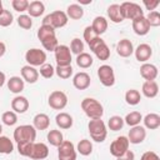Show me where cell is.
I'll return each instance as SVG.
<instances>
[{"label":"cell","instance_id":"26","mask_svg":"<svg viewBox=\"0 0 160 160\" xmlns=\"http://www.w3.org/2000/svg\"><path fill=\"white\" fill-rule=\"evenodd\" d=\"M28 12H29V16L30 18H39V16H41L45 12V5H44V2H41L39 0L31 1L29 4Z\"/></svg>","mask_w":160,"mask_h":160},{"label":"cell","instance_id":"42","mask_svg":"<svg viewBox=\"0 0 160 160\" xmlns=\"http://www.w3.org/2000/svg\"><path fill=\"white\" fill-rule=\"evenodd\" d=\"M12 21H14V16H12V14L10 12V10L4 9V11H2L1 15H0V26L8 28V26H10V25L12 24Z\"/></svg>","mask_w":160,"mask_h":160},{"label":"cell","instance_id":"41","mask_svg":"<svg viewBox=\"0 0 160 160\" xmlns=\"http://www.w3.org/2000/svg\"><path fill=\"white\" fill-rule=\"evenodd\" d=\"M1 120H2V122H4L5 125L12 126V125H15V124L18 122V115H16V112L9 110V111H5V112L2 114Z\"/></svg>","mask_w":160,"mask_h":160},{"label":"cell","instance_id":"37","mask_svg":"<svg viewBox=\"0 0 160 160\" xmlns=\"http://www.w3.org/2000/svg\"><path fill=\"white\" fill-rule=\"evenodd\" d=\"M124 124H125L124 122V119L121 116H119V115L111 116L109 119V121H108V126H109V129L111 131H119V130H121L122 126H124Z\"/></svg>","mask_w":160,"mask_h":160},{"label":"cell","instance_id":"22","mask_svg":"<svg viewBox=\"0 0 160 160\" xmlns=\"http://www.w3.org/2000/svg\"><path fill=\"white\" fill-rule=\"evenodd\" d=\"M141 91H142V95L149 98V99H152L158 95L159 92V85L155 80L152 81H144L142 86H141Z\"/></svg>","mask_w":160,"mask_h":160},{"label":"cell","instance_id":"38","mask_svg":"<svg viewBox=\"0 0 160 160\" xmlns=\"http://www.w3.org/2000/svg\"><path fill=\"white\" fill-rule=\"evenodd\" d=\"M14 151V144L8 136H0V154H11Z\"/></svg>","mask_w":160,"mask_h":160},{"label":"cell","instance_id":"8","mask_svg":"<svg viewBox=\"0 0 160 160\" xmlns=\"http://www.w3.org/2000/svg\"><path fill=\"white\" fill-rule=\"evenodd\" d=\"M98 78L100 80V82L106 86V88H110L115 84V74H114V69L110 66V65H101L99 66L98 69Z\"/></svg>","mask_w":160,"mask_h":160},{"label":"cell","instance_id":"27","mask_svg":"<svg viewBox=\"0 0 160 160\" xmlns=\"http://www.w3.org/2000/svg\"><path fill=\"white\" fill-rule=\"evenodd\" d=\"M108 16H109L110 21H112L115 24H119V22L124 21V18H122V14H121L119 4H111L108 8Z\"/></svg>","mask_w":160,"mask_h":160},{"label":"cell","instance_id":"5","mask_svg":"<svg viewBox=\"0 0 160 160\" xmlns=\"http://www.w3.org/2000/svg\"><path fill=\"white\" fill-rule=\"evenodd\" d=\"M120 10L122 14L124 20L129 19V20H135L138 18H142L144 16V10L141 9V6L136 2H130V1H125L122 4H120Z\"/></svg>","mask_w":160,"mask_h":160},{"label":"cell","instance_id":"15","mask_svg":"<svg viewBox=\"0 0 160 160\" xmlns=\"http://www.w3.org/2000/svg\"><path fill=\"white\" fill-rule=\"evenodd\" d=\"M90 82H91L90 75L85 71H80L75 74L72 78V85L78 90H86L90 86Z\"/></svg>","mask_w":160,"mask_h":160},{"label":"cell","instance_id":"13","mask_svg":"<svg viewBox=\"0 0 160 160\" xmlns=\"http://www.w3.org/2000/svg\"><path fill=\"white\" fill-rule=\"evenodd\" d=\"M146 138V130L144 126H140V125H136V126H132L130 130H129V135H128V140L130 144H134V145H138V144H141Z\"/></svg>","mask_w":160,"mask_h":160},{"label":"cell","instance_id":"16","mask_svg":"<svg viewBox=\"0 0 160 160\" xmlns=\"http://www.w3.org/2000/svg\"><path fill=\"white\" fill-rule=\"evenodd\" d=\"M134 54L139 62H146L152 55V49L149 44H140L134 50Z\"/></svg>","mask_w":160,"mask_h":160},{"label":"cell","instance_id":"6","mask_svg":"<svg viewBox=\"0 0 160 160\" xmlns=\"http://www.w3.org/2000/svg\"><path fill=\"white\" fill-rule=\"evenodd\" d=\"M25 60L30 66H41L46 61V52L41 49L32 48L25 52Z\"/></svg>","mask_w":160,"mask_h":160},{"label":"cell","instance_id":"33","mask_svg":"<svg viewBox=\"0 0 160 160\" xmlns=\"http://www.w3.org/2000/svg\"><path fill=\"white\" fill-rule=\"evenodd\" d=\"M76 151L82 155V156H88L92 152V144L90 140L88 139H82L78 142V146H76Z\"/></svg>","mask_w":160,"mask_h":160},{"label":"cell","instance_id":"11","mask_svg":"<svg viewBox=\"0 0 160 160\" xmlns=\"http://www.w3.org/2000/svg\"><path fill=\"white\" fill-rule=\"evenodd\" d=\"M55 60L58 66H66L71 65V51L70 48L66 45H58V48L54 51Z\"/></svg>","mask_w":160,"mask_h":160},{"label":"cell","instance_id":"31","mask_svg":"<svg viewBox=\"0 0 160 160\" xmlns=\"http://www.w3.org/2000/svg\"><path fill=\"white\" fill-rule=\"evenodd\" d=\"M46 138H48L49 144L52 145V146H56V148H59L64 141V135L60 130H50L48 132Z\"/></svg>","mask_w":160,"mask_h":160},{"label":"cell","instance_id":"44","mask_svg":"<svg viewBox=\"0 0 160 160\" xmlns=\"http://www.w3.org/2000/svg\"><path fill=\"white\" fill-rule=\"evenodd\" d=\"M29 1L28 0H12L11 1V6L15 11H19V12H24V11H28V8H29Z\"/></svg>","mask_w":160,"mask_h":160},{"label":"cell","instance_id":"53","mask_svg":"<svg viewBox=\"0 0 160 160\" xmlns=\"http://www.w3.org/2000/svg\"><path fill=\"white\" fill-rule=\"evenodd\" d=\"M5 51H6V46H5V44H4L2 41H0V58L4 56Z\"/></svg>","mask_w":160,"mask_h":160},{"label":"cell","instance_id":"12","mask_svg":"<svg viewBox=\"0 0 160 160\" xmlns=\"http://www.w3.org/2000/svg\"><path fill=\"white\" fill-rule=\"evenodd\" d=\"M129 145L130 142L128 140V136H119L110 144V154L115 158H119L126 150H129Z\"/></svg>","mask_w":160,"mask_h":160},{"label":"cell","instance_id":"17","mask_svg":"<svg viewBox=\"0 0 160 160\" xmlns=\"http://www.w3.org/2000/svg\"><path fill=\"white\" fill-rule=\"evenodd\" d=\"M29 106H30L29 100L25 96L18 95V96H15L11 100V109L16 114H24V112H26L28 109H29Z\"/></svg>","mask_w":160,"mask_h":160},{"label":"cell","instance_id":"7","mask_svg":"<svg viewBox=\"0 0 160 160\" xmlns=\"http://www.w3.org/2000/svg\"><path fill=\"white\" fill-rule=\"evenodd\" d=\"M89 48H90V50L95 54V56H96L99 60L105 61V60H108V59L110 58V49H109V46L106 45V42H105L100 36L96 38V39L89 45Z\"/></svg>","mask_w":160,"mask_h":160},{"label":"cell","instance_id":"10","mask_svg":"<svg viewBox=\"0 0 160 160\" xmlns=\"http://www.w3.org/2000/svg\"><path fill=\"white\" fill-rule=\"evenodd\" d=\"M58 156L59 160H76V149L74 144L69 140H64L58 148Z\"/></svg>","mask_w":160,"mask_h":160},{"label":"cell","instance_id":"25","mask_svg":"<svg viewBox=\"0 0 160 160\" xmlns=\"http://www.w3.org/2000/svg\"><path fill=\"white\" fill-rule=\"evenodd\" d=\"M25 88V81L20 76H11L8 80V89L14 94H20Z\"/></svg>","mask_w":160,"mask_h":160},{"label":"cell","instance_id":"35","mask_svg":"<svg viewBox=\"0 0 160 160\" xmlns=\"http://www.w3.org/2000/svg\"><path fill=\"white\" fill-rule=\"evenodd\" d=\"M140 100H141V94L138 90L130 89V90H128L125 92V101H126V104L135 106V105H138L140 102Z\"/></svg>","mask_w":160,"mask_h":160},{"label":"cell","instance_id":"46","mask_svg":"<svg viewBox=\"0 0 160 160\" xmlns=\"http://www.w3.org/2000/svg\"><path fill=\"white\" fill-rule=\"evenodd\" d=\"M18 25H19L20 28L25 29V30H29V29H31V26H32V20H31V18H30L29 15L22 14V15H20V16L18 18Z\"/></svg>","mask_w":160,"mask_h":160},{"label":"cell","instance_id":"43","mask_svg":"<svg viewBox=\"0 0 160 160\" xmlns=\"http://www.w3.org/2000/svg\"><path fill=\"white\" fill-rule=\"evenodd\" d=\"M55 74V69L51 64H44L40 66V75L44 78V79H51Z\"/></svg>","mask_w":160,"mask_h":160},{"label":"cell","instance_id":"19","mask_svg":"<svg viewBox=\"0 0 160 160\" xmlns=\"http://www.w3.org/2000/svg\"><path fill=\"white\" fill-rule=\"evenodd\" d=\"M20 72H21V79L29 84H35L39 79V71L34 66L25 65L21 68Z\"/></svg>","mask_w":160,"mask_h":160},{"label":"cell","instance_id":"9","mask_svg":"<svg viewBox=\"0 0 160 160\" xmlns=\"http://www.w3.org/2000/svg\"><path fill=\"white\" fill-rule=\"evenodd\" d=\"M48 104L54 110H62L68 105V96L64 91L55 90L49 95Z\"/></svg>","mask_w":160,"mask_h":160},{"label":"cell","instance_id":"48","mask_svg":"<svg viewBox=\"0 0 160 160\" xmlns=\"http://www.w3.org/2000/svg\"><path fill=\"white\" fill-rule=\"evenodd\" d=\"M96 38H99V36H98L96 32L91 29V26H86V28L84 29V40L88 42V45H90Z\"/></svg>","mask_w":160,"mask_h":160},{"label":"cell","instance_id":"39","mask_svg":"<svg viewBox=\"0 0 160 160\" xmlns=\"http://www.w3.org/2000/svg\"><path fill=\"white\" fill-rule=\"evenodd\" d=\"M70 51L71 54H75L76 56L81 52H84V42L79 38H74L70 42Z\"/></svg>","mask_w":160,"mask_h":160},{"label":"cell","instance_id":"57","mask_svg":"<svg viewBox=\"0 0 160 160\" xmlns=\"http://www.w3.org/2000/svg\"><path fill=\"white\" fill-rule=\"evenodd\" d=\"M1 132H2V126H1V124H0V136H1Z\"/></svg>","mask_w":160,"mask_h":160},{"label":"cell","instance_id":"4","mask_svg":"<svg viewBox=\"0 0 160 160\" xmlns=\"http://www.w3.org/2000/svg\"><path fill=\"white\" fill-rule=\"evenodd\" d=\"M68 20H69V18L66 16V14L64 11L56 10V11H52L44 18L42 25H49L52 29H60L68 24Z\"/></svg>","mask_w":160,"mask_h":160},{"label":"cell","instance_id":"29","mask_svg":"<svg viewBox=\"0 0 160 160\" xmlns=\"http://www.w3.org/2000/svg\"><path fill=\"white\" fill-rule=\"evenodd\" d=\"M144 121V125L146 129H150V130H155L160 126V116L155 112H150L148 115H145V118L142 119Z\"/></svg>","mask_w":160,"mask_h":160},{"label":"cell","instance_id":"36","mask_svg":"<svg viewBox=\"0 0 160 160\" xmlns=\"http://www.w3.org/2000/svg\"><path fill=\"white\" fill-rule=\"evenodd\" d=\"M142 120V115L139 112V111H131L129 112L125 119H124V122L128 124L129 126H136V125H140V121Z\"/></svg>","mask_w":160,"mask_h":160},{"label":"cell","instance_id":"1","mask_svg":"<svg viewBox=\"0 0 160 160\" xmlns=\"http://www.w3.org/2000/svg\"><path fill=\"white\" fill-rule=\"evenodd\" d=\"M81 109L89 119H101L104 115V108L94 98H85L81 101Z\"/></svg>","mask_w":160,"mask_h":160},{"label":"cell","instance_id":"51","mask_svg":"<svg viewBox=\"0 0 160 160\" xmlns=\"http://www.w3.org/2000/svg\"><path fill=\"white\" fill-rule=\"evenodd\" d=\"M142 4H144V6H145V8L149 10V12H150V11H154V10H155V9L159 6L160 1H159V0H152V1L144 0V2H142Z\"/></svg>","mask_w":160,"mask_h":160},{"label":"cell","instance_id":"3","mask_svg":"<svg viewBox=\"0 0 160 160\" xmlns=\"http://www.w3.org/2000/svg\"><path fill=\"white\" fill-rule=\"evenodd\" d=\"M36 139V129L32 125H20L14 130V140L20 142H35Z\"/></svg>","mask_w":160,"mask_h":160},{"label":"cell","instance_id":"14","mask_svg":"<svg viewBox=\"0 0 160 160\" xmlns=\"http://www.w3.org/2000/svg\"><path fill=\"white\" fill-rule=\"evenodd\" d=\"M49 155V148L44 142H34L29 158L32 160H42Z\"/></svg>","mask_w":160,"mask_h":160},{"label":"cell","instance_id":"55","mask_svg":"<svg viewBox=\"0 0 160 160\" xmlns=\"http://www.w3.org/2000/svg\"><path fill=\"white\" fill-rule=\"evenodd\" d=\"M2 11H4V6H2V1L0 0V15H1Z\"/></svg>","mask_w":160,"mask_h":160},{"label":"cell","instance_id":"52","mask_svg":"<svg viewBox=\"0 0 160 160\" xmlns=\"http://www.w3.org/2000/svg\"><path fill=\"white\" fill-rule=\"evenodd\" d=\"M118 160H135V154L131 150H126L122 155H120L119 158H116Z\"/></svg>","mask_w":160,"mask_h":160},{"label":"cell","instance_id":"45","mask_svg":"<svg viewBox=\"0 0 160 160\" xmlns=\"http://www.w3.org/2000/svg\"><path fill=\"white\" fill-rule=\"evenodd\" d=\"M145 19L148 20V22H149L150 26L158 28V26L160 25V14H159L156 10L150 11V12L148 14V16H145Z\"/></svg>","mask_w":160,"mask_h":160},{"label":"cell","instance_id":"18","mask_svg":"<svg viewBox=\"0 0 160 160\" xmlns=\"http://www.w3.org/2000/svg\"><path fill=\"white\" fill-rule=\"evenodd\" d=\"M116 52L121 58H129L134 54V46L132 42L129 39H122L116 45Z\"/></svg>","mask_w":160,"mask_h":160},{"label":"cell","instance_id":"47","mask_svg":"<svg viewBox=\"0 0 160 160\" xmlns=\"http://www.w3.org/2000/svg\"><path fill=\"white\" fill-rule=\"evenodd\" d=\"M41 45H42V48H44L45 50H48V51H55V49L58 48L59 42H58L56 36H54V38H49V39H46V40H42V41H41Z\"/></svg>","mask_w":160,"mask_h":160},{"label":"cell","instance_id":"54","mask_svg":"<svg viewBox=\"0 0 160 160\" xmlns=\"http://www.w3.org/2000/svg\"><path fill=\"white\" fill-rule=\"evenodd\" d=\"M5 80H6V76L2 71H0V88H2V85L5 84Z\"/></svg>","mask_w":160,"mask_h":160},{"label":"cell","instance_id":"28","mask_svg":"<svg viewBox=\"0 0 160 160\" xmlns=\"http://www.w3.org/2000/svg\"><path fill=\"white\" fill-rule=\"evenodd\" d=\"M91 29L96 32L98 36H100L101 34H104V32L108 30V20H106L104 16H96V18L92 20Z\"/></svg>","mask_w":160,"mask_h":160},{"label":"cell","instance_id":"34","mask_svg":"<svg viewBox=\"0 0 160 160\" xmlns=\"http://www.w3.org/2000/svg\"><path fill=\"white\" fill-rule=\"evenodd\" d=\"M36 35H38V39H39L40 41L46 40V39H49V38H54V36H56V34H55V29H52V28L49 26V25H41V26L39 28Z\"/></svg>","mask_w":160,"mask_h":160},{"label":"cell","instance_id":"2","mask_svg":"<svg viewBox=\"0 0 160 160\" xmlns=\"http://www.w3.org/2000/svg\"><path fill=\"white\" fill-rule=\"evenodd\" d=\"M88 129H89L90 138L94 141L102 142L106 139L108 130H106L105 122L101 119H92V120H90L89 124H88Z\"/></svg>","mask_w":160,"mask_h":160},{"label":"cell","instance_id":"30","mask_svg":"<svg viewBox=\"0 0 160 160\" xmlns=\"http://www.w3.org/2000/svg\"><path fill=\"white\" fill-rule=\"evenodd\" d=\"M65 14H66L68 18H70L72 20H79L84 16V9L79 4H71V5L68 6Z\"/></svg>","mask_w":160,"mask_h":160},{"label":"cell","instance_id":"20","mask_svg":"<svg viewBox=\"0 0 160 160\" xmlns=\"http://www.w3.org/2000/svg\"><path fill=\"white\" fill-rule=\"evenodd\" d=\"M140 75L145 79V81H152L158 78V68L154 64L144 62L140 66Z\"/></svg>","mask_w":160,"mask_h":160},{"label":"cell","instance_id":"40","mask_svg":"<svg viewBox=\"0 0 160 160\" xmlns=\"http://www.w3.org/2000/svg\"><path fill=\"white\" fill-rule=\"evenodd\" d=\"M55 74H56L60 79H70V76L72 75V68H71V65L56 66V68H55Z\"/></svg>","mask_w":160,"mask_h":160},{"label":"cell","instance_id":"50","mask_svg":"<svg viewBox=\"0 0 160 160\" xmlns=\"http://www.w3.org/2000/svg\"><path fill=\"white\" fill-rule=\"evenodd\" d=\"M140 160H160V158H159V155H158L156 152H154V151H145V152L141 155Z\"/></svg>","mask_w":160,"mask_h":160},{"label":"cell","instance_id":"32","mask_svg":"<svg viewBox=\"0 0 160 160\" xmlns=\"http://www.w3.org/2000/svg\"><path fill=\"white\" fill-rule=\"evenodd\" d=\"M94 60H92V56L88 52H81L76 56V65L81 69H88L92 65Z\"/></svg>","mask_w":160,"mask_h":160},{"label":"cell","instance_id":"49","mask_svg":"<svg viewBox=\"0 0 160 160\" xmlns=\"http://www.w3.org/2000/svg\"><path fill=\"white\" fill-rule=\"evenodd\" d=\"M32 144L34 142H20L18 144V151L20 155L22 156H28L30 155V151H31V148H32Z\"/></svg>","mask_w":160,"mask_h":160},{"label":"cell","instance_id":"23","mask_svg":"<svg viewBox=\"0 0 160 160\" xmlns=\"http://www.w3.org/2000/svg\"><path fill=\"white\" fill-rule=\"evenodd\" d=\"M32 126L36 130H46L50 126V118L44 112L36 114L32 119Z\"/></svg>","mask_w":160,"mask_h":160},{"label":"cell","instance_id":"56","mask_svg":"<svg viewBox=\"0 0 160 160\" xmlns=\"http://www.w3.org/2000/svg\"><path fill=\"white\" fill-rule=\"evenodd\" d=\"M80 4H91V1H80Z\"/></svg>","mask_w":160,"mask_h":160},{"label":"cell","instance_id":"24","mask_svg":"<svg viewBox=\"0 0 160 160\" xmlns=\"http://www.w3.org/2000/svg\"><path fill=\"white\" fill-rule=\"evenodd\" d=\"M55 122H56V125L60 129L66 130V129H70L72 126L74 120H72V116L70 114H68V112H59L55 116Z\"/></svg>","mask_w":160,"mask_h":160},{"label":"cell","instance_id":"21","mask_svg":"<svg viewBox=\"0 0 160 160\" xmlns=\"http://www.w3.org/2000/svg\"><path fill=\"white\" fill-rule=\"evenodd\" d=\"M132 30L136 35H140V36H144L150 31V25L145 19V16L132 20Z\"/></svg>","mask_w":160,"mask_h":160}]
</instances>
